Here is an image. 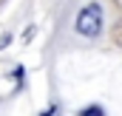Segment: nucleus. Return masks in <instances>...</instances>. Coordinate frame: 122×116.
Here are the masks:
<instances>
[{
	"label": "nucleus",
	"mask_w": 122,
	"mask_h": 116,
	"mask_svg": "<svg viewBox=\"0 0 122 116\" xmlns=\"http://www.w3.org/2000/svg\"><path fill=\"white\" fill-rule=\"evenodd\" d=\"M102 29V9L97 3H88L80 14H77V31L82 37H97Z\"/></svg>",
	"instance_id": "obj_1"
},
{
	"label": "nucleus",
	"mask_w": 122,
	"mask_h": 116,
	"mask_svg": "<svg viewBox=\"0 0 122 116\" xmlns=\"http://www.w3.org/2000/svg\"><path fill=\"white\" fill-rule=\"evenodd\" d=\"M6 43H11V37H9V34H3V37H0V48H3Z\"/></svg>",
	"instance_id": "obj_2"
}]
</instances>
